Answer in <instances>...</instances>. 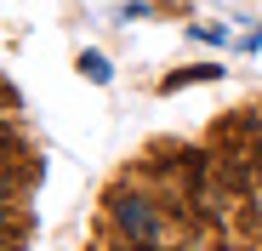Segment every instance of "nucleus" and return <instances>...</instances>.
<instances>
[{
    "instance_id": "20e7f679",
    "label": "nucleus",
    "mask_w": 262,
    "mask_h": 251,
    "mask_svg": "<svg viewBox=\"0 0 262 251\" xmlns=\"http://www.w3.org/2000/svg\"><path fill=\"white\" fill-rule=\"evenodd\" d=\"M80 69H85V74H92V80H97V86H103V80H108V63H103L97 52H85V57H80Z\"/></svg>"
},
{
    "instance_id": "f257e3e1",
    "label": "nucleus",
    "mask_w": 262,
    "mask_h": 251,
    "mask_svg": "<svg viewBox=\"0 0 262 251\" xmlns=\"http://www.w3.org/2000/svg\"><path fill=\"white\" fill-rule=\"evenodd\" d=\"M108 200H114V217H120V228H131L137 240H148V245H154V217L143 212V200H137V194H120V189H114Z\"/></svg>"
},
{
    "instance_id": "7ed1b4c3",
    "label": "nucleus",
    "mask_w": 262,
    "mask_h": 251,
    "mask_svg": "<svg viewBox=\"0 0 262 251\" xmlns=\"http://www.w3.org/2000/svg\"><path fill=\"white\" fill-rule=\"evenodd\" d=\"M205 177H211V160H205L200 149H188V154H183V189H188V194H200V189H205Z\"/></svg>"
},
{
    "instance_id": "f03ea898",
    "label": "nucleus",
    "mask_w": 262,
    "mask_h": 251,
    "mask_svg": "<svg viewBox=\"0 0 262 251\" xmlns=\"http://www.w3.org/2000/svg\"><path fill=\"white\" fill-rule=\"evenodd\" d=\"M223 69L216 63H194V69H177V74H165L160 80V92H183V86H194V80H216Z\"/></svg>"
}]
</instances>
